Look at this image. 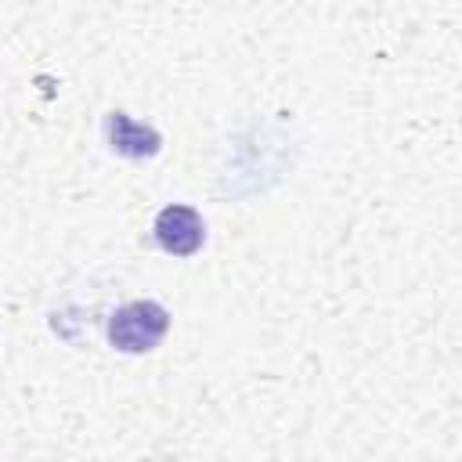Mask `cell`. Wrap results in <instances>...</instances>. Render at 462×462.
I'll list each match as a JSON object with an SVG mask.
<instances>
[{"mask_svg":"<svg viewBox=\"0 0 462 462\" xmlns=\"http://www.w3.org/2000/svg\"><path fill=\"white\" fill-rule=\"evenodd\" d=\"M170 332V310L155 300H130L108 318V343L123 354H148Z\"/></svg>","mask_w":462,"mask_h":462,"instance_id":"6da1fadb","label":"cell"},{"mask_svg":"<svg viewBox=\"0 0 462 462\" xmlns=\"http://www.w3.org/2000/svg\"><path fill=\"white\" fill-rule=\"evenodd\" d=\"M152 235L159 242L162 253L170 256H195L206 242V220L195 206H184V202H170L159 209L155 224H152Z\"/></svg>","mask_w":462,"mask_h":462,"instance_id":"7a4b0ae2","label":"cell"},{"mask_svg":"<svg viewBox=\"0 0 462 462\" xmlns=\"http://www.w3.org/2000/svg\"><path fill=\"white\" fill-rule=\"evenodd\" d=\"M101 134H105L108 152H116L123 159H134V162L152 159V155L162 152V134L148 123H137L126 112H108L105 123H101Z\"/></svg>","mask_w":462,"mask_h":462,"instance_id":"3957f363","label":"cell"}]
</instances>
